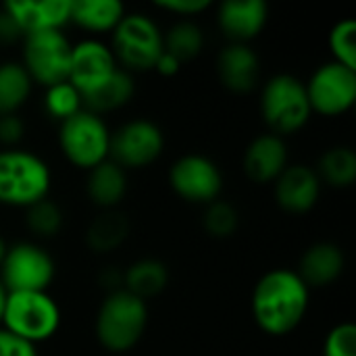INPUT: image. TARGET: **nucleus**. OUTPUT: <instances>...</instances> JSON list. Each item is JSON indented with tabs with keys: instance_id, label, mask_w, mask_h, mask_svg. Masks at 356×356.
Masks as SVG:
<instances>
[{
	"instance_id": "obj_1",
	"label": "nucleus",
	"mask_w": 356,
	"mask_h": 356,
	"mask_svg": "<svg viewBox=\"0 0 356 356\" xmlns=\"http://www.w3.org/2000/svg\"><path fill=\"white\" fill-rule=\"evenodd\" d=\"M252 317L269 336L292 334L309 311V286L290 269L265 273L252 290Z\"/></svg>"
},
{
	"instance_id": "obj_2",
	"label": "nucleus",
	"mask_w": 356,
	"mask_h": 356,
	"mask_svg": "<svg viewBox=\"0 0 356 356\" xmlns=\"http://www.w3.org/2000/svg\"><path fill=\"white\" fill-rule=\"evenodd\" d=\"M148 323V307L129 292L113 290L98 309L96 338L108 353H127L144 336Z\"/></svg>"
},
{
	"instance_id": "obj_3",
	"label": "nucleus",
	"mask_w": 356,
	"mask_h": 356,
	"mask_svg": "<svg viewBox=\"0 0 356 356\" xmlns=\"http://www.w3.org/2000/svg\"><path fill=\"white\" fill-rule=\"evenodd\" d=\"M50 169L33 152L2 150L0 152V204L29 209L48 198Z\"/></svg>"
},
{
	"instance_id": "obj_4",
	"label": "nucleus",
	"mask_w": 356,
	"mask_h": 356,
	"mask_svg": "<svg viewBox=\"0 0 356 356\" xmlns=\"http://www.w3.org/2000/svg\"><path fill=\"white\" fill-rule=\"evenodd\" d=\"M0 323L6 332L35 346L58 332L60 309L48 292H8Z\"/></svg>"
},
{
	"instance_id": "obj_5",
	"label": "nucleus",
	"mask_w": 356,
	"mask_h": 356,
	"mask_svg": "<svg viewBox=\"0 0 356 356\" xmlns=\"http://www.w3.org/2000/svg\"><path fill=\"white\" fill-rule=\"evenodd\" d=\"M261 113L275 136L302 129L313 113L305 81L290 73L271 77L261 92Z\"/></svg>"
},
{
	"instance_id": "obj_6",
	"label": "nucleus",
	"mask_w": 356,
	"mask_h": 356,
	"mask_svg": "<svg viewBox=\"0 0 356 356\" xmlns=\"http://www.w3.org/2000/svg\"><path fill=\"white\" fill-rule=\"evenodd\" d=\"M58 144L71 165L90 171L108 159L111 129L100 115L81 108L60 123Z\"/></svg>"
},
{
	"instance_id": "obj_7",
	"label": "nucleus",
	"mask_w": 356,
	"mask_h": 356,
	"mask_svg": "<svg viewBox=\"0 0 356 356\" xmlns=\"http://www.w3.org/2000/svg\"><path fill=\"white\" fill-rule=\"evenodd\" d=\"M111 50L127 69L148 71L163 54V33L148 15L129 13L113 29Z\"/></svg>"
},
{
	"instance_id": "obj_8",
	"label": "nucleus",
	"mask_w": 356,
	"mask_h": 356,
	"mask_svg": "<svg viewBox=\"0 0 356 356\" xmlns=\"http://www.w3.org/2000/svg\"><path fill=\"white\" fill-rule=\"evenodd\" d=\"M73 46L60 33V29L31 31L23 35V69L46 88L69 79Z\"/></svg>"
},
{
	"instance_id": "obj_9",
	"label": "nucleus",
	"mask_w": 356,
	"mask_h": 356,
	"mask_svg": "<svg viewBox=\"0 0 356 356\" xmlns=\"http://www.w3.org/2000/svg\"><path fill=\"white\" fill-rule=\"evenodd\" d=\"M56 273L52 257L31 242L10 246L0 263V284L8 292H46Z\"/></svg>"
},
{
	"instance_id": "obj_10",
	"label": "nucleus",
	"mask_w": 356,
	"mask_h": 356,
	"mask_svg": "<svg viewBox=\"0 0 356 356\" xmlns=\"http://www.w3.org/2000/svg\"><path fill=\"white\" fill-rule=\"evenodd\" d=\"M311 111L338 117L353 108L356 100V71L332 60L315 69L309 83H305Z\"/></svg>"
},
{
	"instance_id": "obj_11",
	"label": "nucleus",
	"mask_w": 356,
	"mask_h": 356,
	"mask_svg": "<svg viewBox=\"0 0 356 356\" xmlns=\"http://www.w3.org/2000/svg\"><path fill=\"white\" fill-rule=\"evenodd\" d=\"M165 148L161 127L148 119H134L111 134V161L121 169H142L152 165Z\"/></svg>"
},
{
	"instance_id": "obj_12",
	"label": "nucleus",
	"mask_w": 356,
	"mask_h": 356,
	"mask_svg": "<svg viewBox=\"0 0 356 356\" xmlns=\"http://www.w3.org/2000/svg\"><path fill=\"white\" fill-rule=\"evenodd\" d=\"M169 184L184 200L192 204H211L219 200L223 175L209 156L186 154L173 163L169 171Z\"/></svg>"
},
{
	"instance_id": "obj_13",
	"label": "nucleus",
	"mask_w": 356,
	"mask_h": 356,
	"mask_svg": "<svg viewBox=\"0 0 356 356\" xmlns=\"http://www.w3.org/2000/svg\"><path fill=\"white\" fill-rule=\"evenodd\" d=\"M117 58L113 50L98 40H83L71 50L69 83L83 96L98 90L117 71Z\"/></svg>"
},
{
	"instance_id": "obj_14",
	"label": "nucleus",
	"mask_w": 356,
	"mask_h": 356,
	"mask_svg": "<svg viewBox=\"0 0 356 356\" xmlns=\"http://www.w3.org/2000/svg\"><path fill=\"white\" fill-rule=\"evenodd\" d=\"M321 194V179L307 165H288L275 179L277 204L288 213H309Z\"/></svg>"
},
{
	"instance_id": "obj_15",
	"label": "nucleus",
	"mask_w": 356,
	"mask_h": 356,
	"mask_svg": "<svg viewBox=\"0 0 356 356\" xmlns=\"http://www.w3.org/2000/svg\"><path fill=\"white\" fill-rule=\"evenodd\" d=\"M267 4L263 0H225L217 10L221 31L236 44H248L267 23Z\"/></svg>"
},
{
	"instance_id": "obj_16",
	"label": "nucleus",
	"mask_w": 356,
	"mask_h": 356,
	"mask_svg": "<svg viewBox=\"0 0 356 356\" xmlns=\"http://www.w3.org/2000/svg\"><path fill=\"white\" fill-rule=\"evenodd\" d=\"M2 6L23 33L60 29L71 21V0H8Z\"/></svg>"
},
{
	"instance_id": "obj_17",
	"label": "nucleus",
	"mask_w": 356,
	"mask_h": 356,
	"mask_svg": "<svg viewBox=\"0 0 356 356\" xmlns=\"http://www.w3.org/2000/svg\"><path fill=\"white\" fill-rule=\"evenodd\" d=\"M288 167V146L282 136L265 134L250 142L244 154V171L254 184L275 181Z\"/></svg>"
},
{
	"instance_id": "obj_18",
	"label": "nucleus",
	"mask_w": 356,
	"mask_h": 356,
	"mask_svg": "<svg viewBox=\"0 0 356 356\" xmlns=\"http://www.w3.org/2000/svg\"><path fill=\"white\" fill-rule=\"evenodd\" d=\"M217 71H219L221 83L227 90L246 94V92L257 88L261 60L248 44L232 42L229 46H225L219 52Z\"/></svg>"
},
{
	"instance_id": "obj_19",
	"label": "nucleus",
	"mask_w": 356,
	"mask_h": 356,
	"mask_svg": "<svg viewBox=\"0 0 356 356\" xmlns=\"http://www.w3.org/2000/svg\"><path fill=\"white\" fill-rule=\"evenodd\" d=\"M344 265L346 259L340 246L332 242H319L305 250V254L300 257L298 277L309 288H323L334 284L342 275Z\"/></svg>"
},
{
	"instance_id": "obj_20",
	"label": "nucleus",
	"mask_w": 356,
	"mask_h": 356,
	"mask_svg": "<svg viewBox=\"0 0 356 356\" xmlns=\"http://www.w3.org/2000/svg\"><path fill=\"white\" fill-rule=\"evenodd\" d=\"M86 192L96 207H100L104 211H113L123 200V196L127 192L125 169H121L115 161L106 159L104 163L90 169V175L86 181Z\"/></svg>"
},
{
	"instance_id": "obj_21",
	"label": "nucleus",
	"mask_w": 356,
	"mask_h": 356,
	"mask_svg": "<svg viewBox=\"0 0 356 356\" xmlns=\"http://www.w3.org/2000/svg\"><path fill=\"white\" fill-rule=\"evenodd\" d=\"M123 17L119 0H71V21L88 31H113Z\"/></svg>"
},
{
	"instance_id": "obj_22",
	"label": "nucleus",
	"mask_w": 356,
	"mask_h": 356,
	"mask_svg": "<svg viewBox=\"0 0 356 356\" xmlns=\"http://www.w3.org/2000/svg\"><path fill=\"white\" fill-rule=\"evenodd\" d=\"M123 284L125 292L146 302V298L159 296L167 288L169 271L156 259H142L129 265V269L123 273Z\"/></svg>"
},
{
	"instance_id": "obj_23",
	"label": "nucleus",
	"mask_w": 356,
	"mask_h": 356,
	"mask_svg": "<svg viewBox=\"0 0 356 356\" xmlns=\"http://www.w3.org/2000/svg\"><path fill=\"white\" fill-rule=\"evenodd\" d=\"M134 92H136L134 77L127 71L117 69L108 81H104L98 90L83 96L81 100H83L86 111L100 115V113H108V111H115V108L127 104L131 100Z\"/></svg>"
},
{
	"instance_id": "obj_24",
	"label": "nucleus",
	"mask_w": 356,
	"mask_h": 356,
	"mask_svg": "<svg viewBox=\"0 0 356 356\" xmlns=\"http://www.w3.org/2000/svg\"><path fill=\"white\" fill-rule=\"evenodd\" d=\"M127 234H129V223L125 215L117 211H104L88 225L86 244L90 246V250L104 254L117 250L125 242Z\"/></svg>"
},
{
	"instance_id": "obj_25",
	"label": "nucleus",
	"mask_w": 356,
	"mask_h": 356,
	"mask_svg": "<svg viewBox=\"0 0 356 356\" xmlns=\"http://www.w3.org/2000/svg\"><path fill=\"white\" fill-rule=\"evenodd\" d=\"M31 77L21 63H2L0 65V115L17 113L31 92Z\"/></svg>"
},
{
	"instance_id": "obj_26",
	"label": "nucleus",
	"mask_w": 356,
	"mask_h": 356,
	"mask_svg": "<svg viewBox=\"0 0 356 356\" xmlns=\"http://www.w3.org/2000/svg\"><path fill=\"white\" fill-rule=\"evenodd\" d=\"M332 188H348L356 179V154L350 146H334L319 159V169L315 171Z\"/></svg>"
},
{
	"instance_id": "obj_27",
	"label": "nucleus",
	"mask_w": 356,
	"mask_h": 356,
	"mask_svg": "<svg viewBox=\"0 0 356 356\" xmlns=\"http://www.w3.org/2000/svg\"><path fill=\"white\" fill-rule=\"evenodd\" d=\"M202 46H204V33L190 19L173 23L169 27V31L163 35V50L169 52L171 56H175L179 63L196 58L200 54Z\"/></svg>"
},
{
	"instance_id": "obj_28",
	"label": "nucleus",
	"mask_w": 356,
	"mask_h": 356,
	"mask_svg": "<svg viewBox=\"0 0 356 356\" xmlns=\"http://www.w3.org/2000/svg\"><path fill=\"white\" fill-rule=\"evenodd\" d=\"M44 106L52 119H58L63 123L65 119L77 115L83 108V100H81V94L69 81H63V83L46 88Z\"/></svg>"
},
{
	"instance_id": "obj_29",
	"label": "nucleus",
	"mask_w": 356,
	"mask_h": 356,
	"mask_svg": "<svg viewBox=\"0 0 356 356\" xmlns=\"http://www.w3.org/2000/svg\"><path fill=\"white\" fill-rule=\"evenodd\" d=\"M27 227L40 238H52L63 227V211L50 198H44L27 209Z\"/></svg>"
},
{
	"instance_id": "obj_30",
	"label": "nucleus",
	"mask_w": 356,
	"mask_h": 356,
	"mask_svg": "<svg viewBox=\"0 0 356 356\" xmlns=\"http://www.w3.org/2000/svg\"><path fill=\"white\" fill-rule=\"evenodd\" d=\"M202 223H204V229L209 236L223 240V238H229L236 234V229L240 225V215L229 202L215 200V202L207 204Z\"/></svg>"
},
{
	"instance_id": "obj_31",
	"label": "nucleus",
	"mask_w": 356,
	"mask_h": 356,
	"mask_svg": "<svg viewBox=\"0 0 356 356\" xmlns=\"http://www.w3.org/2000/svg\"><path fill=\"white\" fill-rule=\"evenodd\" d=\"M330 48L336 63L356 71V23L353 19H344L332 27Z\"/></svg>"
},
{
	"instance_id": "obj_32",
	"label": "nucleus",
	"mask_w": 356,
	"mask_h": 356,
	"mask_svg": "<svg viewBox=\"0 0 356 356\" xmlns=\"http://www.w3.org/2000/svg\"><path fill=\"white\" fill-rule=\"evenodd\" d=\"M323 356H356L355 323H340L327 334Z\"/></svg>"
},
{
	"instance_id": "obj_33",
	"label": "nucleus",
	"mask_w": 356,
	"mask_h": 356,
	"mask_svg": "<svg viewBox=\"0 0 356 356\" xmlns=\"http://www.w3.org/2000/svg\"><path fill=\"white\" fill-rule=\"evenodd\" d=\"M0 356H38V350L33 344L0 327Z\"/></svg>"
},
{
	"instance_id": "obj_34",
	"label": "nucleus",
	"mask_w": 356,
	"mask_h": 356,
	"mask_svg": "<svg viewBox=\"0 0 356 356\" xmlns=\"http://www.w3.org/2000/svg\"><path fill=\"white\" fill-rule=\"evenodd\" d=\"M25 134V123L23 119L13 113V115H0V142L2 144H17Z\"/></svg>"
},
{
	"instance_id": "obj_35",
	"label": "nucleus",
	"mask_w": 356,
	"mask_h": 356,
	"mask_svg": "<svg viewBox=\"0 0 356 356\" xmlns=\"http://www.w3.org/2000/svg\"><path fill=\"white\" fill-rule=\"evenodd\" d=\"M159 8L163 10H169V13H175V15H186V17H192V15H198L202 13L204 8H209V0H159L154 2Z\"/></svg>"
},
{
	"instance_id": "obj_36",
	"label": "nucleus",
	"mask_w": 356,
	"mask_h": 356,
	"mask_svg": "<svg viewBox=\"0 0 356 356\" xmlns=\"http://www.w3.org/2000/svg\"><path fill=\"white\" fill-rule=\"evenodd\" d=\"M23 35L25 33L17 25V21L13 19V15L2 6L0 8V44H13V42L21 40Z\"/></svg>"
},
{
	"instance_id": "obj_37",
	"label": "nucleus",
	"mask_w": 356,
	"mask_h": 356,
	"mask_svg": "<svg viewBox=\"0 0 356 356\" xmlns=\"http://www.w3.org/2000/svg\"><path fill=\"white\" fill-rule=\"evenodd\" d=\"M179 67H181V63H179L175 56H171L169 52H165V50H163V54L159 56V60H156V65H154V69H156L161 75H175V73L179 71Z\"/></svg>"
},
{
	"instance_id": "obj_38",
	"label": "nucleus",
	"mask_w": 356,
	"mask_h": 356,
	"mask_svg": "<svg viewBox=\"0 0 356 356\" xmlns=\"http://www.w3.org/2000/svg\"><path fill=\"white\" fill-rule=\"evenodd\" d=\"M4 302H6V290L0 284V321H2V311H4Z\"/></svg>"
},
{
	"instance_id": "obj_39",
	"label": "nucleus",
	"mask_w": 356,
	"mask_h": 356,
	"mask_svg": "<svg viewBox=\"0 0 356 356\" xmlns=\"http://www.w3.org/2000/svg\"><path fill=\"white\" fill-rule=\"evenodd\" d=\"M6 250H8V246H6V242L2 240V236H0V263H2V259H4V254H6Z\"/></svg>"
}]
</instances>
